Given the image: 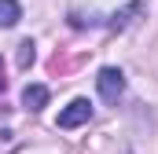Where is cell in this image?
Here are the masks:
<instances>
[{
  "instance_id": "4",
  "label": "cell",
  "mask_w": 158,
  "mask_h": 154,
  "mask_svg": "<svg viewBox=\"0 0 158 154\" xmlns=\"http://www.w3.org/2000/svg\"><path fill=\"white\" fill-rule=\"evenodd\" d=\"M48 95H52V92H48L44 84H26V88H22V107L37 114V110L48 107Z\"/></svg>"
},
{
  "instance_id": "3",
  "label": "cell",
  "mask_w": 158,
  "mask_h": 154,
  "mask_svg": "<svg viewBox=\"0 0 158 154\" xmlns=\"http://www.w3.org/2000/svg\"><path fill=\"white\" fill-rule=\"evenodd\" d=\"M88 117H92V103H88V99H74L70 107L59 110V128H77Z\"/></svg>"
},
{
  "instance_id": "7",
  "label": "cell",
  "mask_w": 158,
  "mask_h": 154,
  "mask_svg": "<svg viewBox=\"0 0 158 154\" xmlns=\"http://www.w3.org/2000/svg\"><path fill=\"white\" fill-rule=\"evenodd\" d=\"M0 70H4V63H0ZM0 92H4V77H0Z\"/></svg>"
},
{
  "instance_id": "8",
  "label": "cell",
  "mask_w": 158,
  "mask_h": 154,
  "mask_svg": "<svg viewBox=\"0 0 158 154\" xmlns=\"http://www.w3.org/2000/svg\"><path fill=\"white\" fill-rule=\"evenodd\" d=\"M125 154H132V151H125Z\"/></svg>"
},
{
  "instance_id": "6",
  "label": "cell",
  "mask_w": 158,
  "mask_h": 154,
  "mask_svg": "<svg viewBox=\"0 0 158 154\" xmlns=\"http://www.w3.org/2000/svg\"><path fill=\"white\" fill-rule=\"evenodd\" d=\"M33 48H37L33 40H22V44H19V66H22V70H26V66L37 59V51H33Z\"/></svg>"
},
{
  "instance_id": "2",
  "label": "cell",
  "mask_w": 158,
  "mask_h": 154,
  "mask_svg": "<svg viewBox=\"0 0 158 154\" xmlns=\"http://www.w3.org/2000/svg\"><path fill=\"white\" fill-rule=\"evenodd\" d=\"M140 15H147V7H143V0H132V4H125L121 11L107 15V18H103V26H107V30H129Z\"/></svg>"
},
{
  "instance_id": "1",
  "label": "cell",
  "mask_w": 158,
  "mask_h": 154,
  "mask_svg": "<svg viewBox=\"0 0 158 154\" xmlns=\"http://www.w3.org/2000/svg\"><path fill=\"white\" fill-rule=\"evenodd\" d=\"M96 88H99V95L107 103H118L121 95H125V74H121L118 66H103L96 74Z\"/></svg>"
},
{
  "instance_id": "5",
  "label": "cell",
  "mask_w": 158,
  "mask_h": 154,
  "mask_svg": "<svg viewBox=\"0 0 158 154\" xmlns=\"http://www.w3.org/2000/svg\"><path fill=\"white\" fill-rule=\"evenodd\" d=\"M22 18V4L19 0H0V26H15Z\"/></svg>"
}]
</instances>
